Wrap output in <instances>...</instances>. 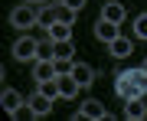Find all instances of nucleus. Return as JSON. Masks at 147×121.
Wrapping results in <instances>:
<instances>
[{
	"label": "nucleus",
	"mask_w": 147,
	"mask_h": 121,
	"mask_svg": "<svg viewBox=\"0 0 147 121\" xmlns=\"http://www.w3.org/2000/svg\"><path fill=\"white\" fill-rule=\"evenodd\" d=\"M131 53H134V43L127 39V36H118V39L108 43V56H111V59H127Z\"/></svg>",
	"instance_id": "6"
},
{
	"label": "nucleus",
	"mask_w": 147,
	"mask_h": 121,
	"mask_svg": "<svg viewBox=\"0 0 147 121\" xmlns=\"http://www.w3.org/2000/svg\"><path fill=\"white\" fill-rule=\"evenodd\" d=\"M53 23H59V20H56V3H42L39 10H36V26L49 30Z\"/></svg>",
	"instance_id": "13"
},
{
	"label": "nucleus",
	"mask_w": 147,
	"mask_h": 121,
	"mask_svg": "<svg viewBox=\"0 0 147 121\" xmlns=\"http://www.w3.org/2000/svg\"><path fill=\"white\" fill-rule=\"evenodd\" d=\"M72 75H75V82H79L82 89H88V85L95 82V69L85 66V62H75V66H72Z\"/></svg>",
	"instance_id": "14"
},
{
	"label": "nucleus",
	"mask_w": 147,
	"mask_h": 121,
	"mask_svg": "<svg viewBox=\"0 0 147 121\" xmlns=\"http://www.w3.org/2000/svg\"><path fill=\"white\" fill-rule=\"evenodd\" d=\"M134 36H137V39H147V13H141V16L134 20Z\"/></svg>",
	"instance_id": "21"
},
{
	"label": "nucleus",
	"mask_w": 147,
	"mask_h": 121,
	"mask_svg": "<svg viewBox=\"0 0 147 121\" xmlns=\"http://www.w3.org/2000/svg\"><path fill=\"white\" fill-rule=\"evenodd\" d=\"M62 3H65V7H72V10H75V13H79V10H82V7H85V3H88V0H62Z\"/></svg>",
	"instance_id": "23"
},
{
	"label": "nucleus",
	"mask_w": 147,
	"mask_h": 121,
	"mask_svg": "<svg viewBox=\"0 0 147 121\" xmlns=\"http://www.w3.org/2000/svg\"><path fill=\"white\" fill-rule=\"evenodd\" d=\"M53 62H56V72H59V75H69L72 66H75V59H53Z\"/></svg>",
	"instance_id": "22"
},
{
	"label": "nucleus",
	"mask_w": 147,
	"mask_h": 121,
	"mask_svg": "<svg viewBox=\"0 0 147 121\" xmlns=\"http://www.w3.org/2000/svg\"><path fill=\"white\" fill-rule=\"evenodd\" d=\"M59 79V92H62V101H69V98H75V95H79V89L82 85L75 82V75L69 72V75H56Z\"/></svg>",
	"instance_id": "12"
},
{
	"label": "nucleus",
	"mask_w": 147,
	"mask_h": 121,
	"mask_svg": "<svg viewBox=\"0 0 147 121\" xmlns=\"http://www.w3.org/2000/svg\"><path fill=\"white\" fill-rule=\"evenodd\" d=\"M115 95H118L121 101H131V98H137V85H134L131 79H127L124 72H121L118 79H115Z\"/></svg>",
	"instance_id": "8"
},
{
	"label": "nucleus",
	"mask_w": 147,
	"mask_h": 121,
	"mask_svg": "<svg viewBox=\"0 0 147 121\" xmlns=\"http://www.w3.org/2000/svg\"><path fill=\"white\" fill-rule=\"evenodd\" d=\"M36 10H39V7H33V3L13 7V10H10V26H13V30H30V26H36Z\"/></svg>",
	"instance_id": "1"
},
{
	"label": "nucleus",
	"mask_w": 147,
	"mask_h": 121,
	"mask_svg": "<svg viewBox=\"0 0 147 121\" xmlns=\"http://www.w3.org/2000/svg\"><path fill=\"white\" fill-rule=\"evenodd\" d=\"M75 16H79V13H75L72 7H65V3H56V20H59V23H69V26H75Z\"/></svg>",
	"instance_id": "18"
},
{
	"label": "nucleus",
	"mask_w": 147,
	"mask_h": 121,
	"mask_svg": "<svg viewBox=\"0 0 147 121\" xmlns=\"http://www.w3.org/2000/svg\"><path fill=\"white\" fill-rule=\"evenodd\" d=\"M0 105H3V111L13 118L16 111H20L23 105H26V98H23V95L16 92V89H3V92H0Z\"/></svg>",
	"instance_id": "4"
},
{
	"label": "nucleus",
	"mask_w": 147,
	"mask_h": 121,
	"mask_svg": "<svg viewBox=\"0 0 147 121\" xmlns=\"http://www.w3.org/2000/svg\"><path fill=\"white\" fill-rule=\"evenodd\" d=\"M124 75H127V79L137 85V95H147V72H144L141 66H137V69H127Z\"/></svg>",
	"instance_id": "15"
},
{
	"label": "nucleus",
	"mask_w": 147,
	"mask_h": 121,
	"mask_svg": "<svg viewBox=\"0 0 147 121\" xmlns=\"http://www.w3.org/2000/svg\"><path fill=\"white\" fill-rule=\"evenodd\" d=\"M56 59H75V43L72 39H59L56 43Z\"/></svg>",
	"instance_id": "19"
},
{
	"label": "nucleus",
	"mask_w": 147,
	"mask_h": 121,
	"mask_svg": "<svg viewBox=\"0 0 147 121\" xmlns=\"http://www.w3.org/2000/svg\"><path fill=\"white\" fill-rule=\"evenodd\" d=\"M36 59H56V43L53 39H39V49H36Z\"/></svg>",
	"instance_id": "20"
},
{
	"label": "nucleus",
	"mask_w": 147,
	"mask_h": 121,
	"mask_svg": "<svg viewBox=\"0 0 147 121\" xmlns=\"http://www.w3.org/2000/svg\"><path fill=\"white\" fill-rule=\"evenodd\" d=\"M124 118H131V121H144V118H147V105H144V95H137V98L124 101Z\"/></svg>",
	"instance_id": "11"
},
{
	"label": "nucleus",
	"mask_w": 147,
	"mask_h": 121,
	"mask_svg": "<svg viewBox=\"0 0 147 121\" xmlns=\"http://www.w3.org/2000/svg\"><path fill=\"white\" fill-rule=\"evenodd\" d=\"M141 69H144V72H147V59H144V62H141Z\"/></svg>",
	"instance_id": "25"
},
{
	"label": "nucleus",
	"mask_w": 147,
	"mask_h": 121,
	"mask_svg": "<svg viewBox=\"0 0 147 121\" xmlns=\"http://www.w3.org/2000/svg\"><path fill=\"white\" fill-rule=\"evenodd\" d=\"M124 16H127V10H124V3H118V0H108L105 7H101V20H111V23H124Z\"/></svg>",
	"instance_id": "10"
},
{
	"label": "nucleus",
	"mask_w": 147,
	"mask_h": 121,
	"mask_svg": "<svg viewBox=\"0 0 147 121\" xmlns=\"http://www.w3.org/2000/svg\"><path fill=\"white\" fill-rule=\"evenodd\" d=\"M46 36L53 39V43H59V39H72V26H69V23H53V26L46 30Z\"/></svg>",
	"instance_id": "16"
},
{
	"label": "nucleus",
	"mask_w": 147,
	"mask_h": 121,
	"mask_svg": "<svg viewBox=\"0 0 147 121\" xmlns=\"http://www.w3.org/2000/svg\"><path fill=\"white\" fill-rule=\"evenodd\" d=\"M36 89H39L42 95H49L53 101H59V98H62V92H59V79H49V82H36Z\"/></svg>",
	"instance_id": "17"
},
{
	"label": "nucleus",
	"mask_w": 147,
	"mask_h": 121,
	"mask_svg": "<svg viewBox=\"0 0 147 121\" xmlns=\"http://www.w3.org/2000/svg\"><path fill=\"white\" fill-rule=\"evenodd\" d=\"M53 105H56V101L49 98V95H42L39 89L26 98V108H30V115H33V118H46L49 111H53Z\"/></svg>",
	"instance_id": "3"
},
{
	"label": "nucleus",
	"mask_w": 147,
	"mask_h": 121,
	"mask_svg": "<svg viewBox=\"0 0 147 121\" xmlns=\"http://www.w3.org/2000/svg\"><path fill=\"white\" fill-rule=\"evenodd\" d=\"M56 62L53 59H36L33 62V82H49V79H56Z\"/></svg>",
	"instance_id": "5"
},
{
	"label": "nucleus",
	"mask_w": 147,
	"mask_h": 121,
	"mask_svg": "<svg viewBox=\"0 0 147 121\" xmlns=\"http://www.w3.org/2000/svg\"><path fill=\"white\" fill-rule=\"evenodd\" d=\"M23 3H33V7H42V3H49V0H23Z\"/></svg>",
	"instance_id": "24"
},
{
	"label": "nucleus",
	"mask_w": 147,
	"mask_h": 121,
	"mask_svg": "<svg viewBox=\"0 0 147 121\" xmlns=\"http://www.w3.org/2000/svg\"><path fill=\"white\" fill-rule=\"evenodd\" d=\"M36 49H39V39L20 36L13 43V59H16V62H36Z\"/></svg>",
	"instance_id": "2"
},
{
	"label": "nucleus",
	"mask_w": 147,
	"mask_h": 121,
	"mask_svg": "<svg viewBox=\"0 0 147 121\" xmlns=\"http://www.w3.org/2000/svg\"><path fill=\"white\" fill-rule=\"evenodd\" d=\"M79 111H82V115L88 118V121H105V118H108V108L101 105L98 98H88V101H82V108H79Z\"/></svg>",
	"instance_id": "9"
},
{
	"label": "nucleus",
	"mask_w": 147,
	"mask_h": 121,
	"mask_svg": "<svg viewBox=\"0 0 147 121\" xmlns=\"http://www.w3.org/2000/svg\"><path fill=\"white\" fill-rule=\"evenodd\" d=\"M118 36H121V26H118V23H111V20H98V23H95V39L111 43V39H118Z\"/></svg>",
	"instance_id": "7"
}]
</instances>
